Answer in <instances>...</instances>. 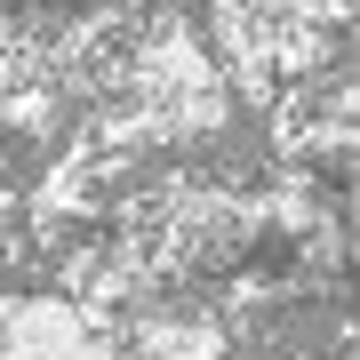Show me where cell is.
Masks as SVG:
<instances>
[{"label": "cell", "mask_w": 360, "mask_h": 360, "mask_svg": "<svg viewBox=\"0 0 360 360\" xmlns=\"http://www.w3.org/2000/svg\"><path fill=\"white\" fill-rule=\"evenodd\" d=\"M0 360H104V336L72 296H8L0 304Z\"/></svg>", "instance_id": "cell-1"}, {"label": "cell", "mask_w": 360, "mask_h": 360, "mask_svg": "<svg viewBox=\"0 0 360 360\" xmlns=\"http://www.w3.org/2000/svg\"><path fill=\"white\" fill-rule=\"evenodd\" d=\"M345 224L360 232V184H352V193H345Z\"/></svg>", "instance_id": "cell-3"}, {"label": "cell", "mask_w": 360, "mask_h": 360, "mask_svg": "<svg viewBox=\"0 0 360 360\" xmlns=\"http://www.w3.org/2000/svg\"><path fill=\"white\" fill-rule=\"evenodd\" d=\"M232 352V321L217 312H184V304H136L120 360H224Z\"/></svg>", "instance_id": "cell-2"}]
</instances>
